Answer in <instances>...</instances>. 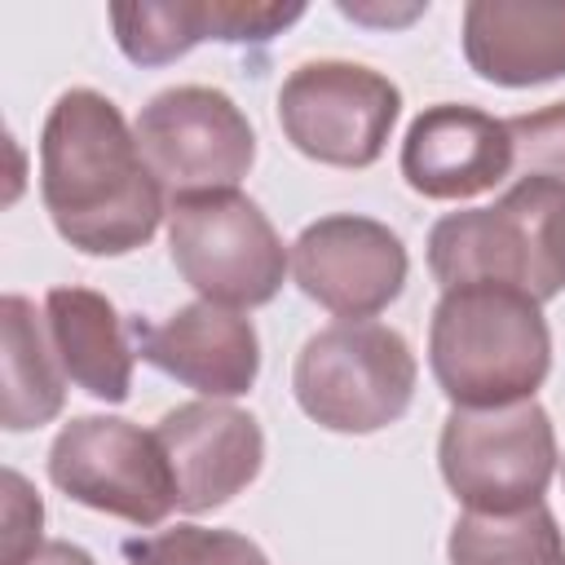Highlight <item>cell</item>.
I'll list each match as a JSON object with an SVG mask.
<instances>
[{"label": "cell", "mask_w": 565, "mask_h": 565, "mask_svg": "<svg viewBox=\"0 0 565 565\" xmlns=\"http://www.w3.org/2000/svg\"><path fill=\"white\" fill-rule=\"evenodd\" d=\"M565 216V181H512L494 207L446 212L428 230V269L446 287L508 282L547 305L561 291L556 225Z\"/></svg>", "instance_id": "obj_3"}, {"label": "cell", "mask_w": 565, "mask_h": 565, "mask_svg": "<svg viewBox=\"0 0 565 565\" xmlns=\"http://www.w3.org/2000/svg\"><path fill=\"white\" fill-rule=\"evenodd\" d=\"M128 565H269V556L238 530L172 525L150 539L124 543Z\"/></svg>", "instance_id": "obj_19"}, {"label": "cell", "mask_w": 565, "mask_h": 565, "mask_svg": "<svg viewBox=\"0 0 565 565\" xmlns=\"http://www.w3.org/2000/svg\"><path fill=\"white\" fill-rule=\"evenodd\" d=\"M168 252L199 300L225 309L269 305L291 269L278 230L243 190L181 194L168 203Z\"/></svg>", "instance_id": "obj_5"}, {"label": "cell", "mask_w": 565, "mask_h": 565, "mask_svg": "<svg viewBox=\"0 0 565 565\" xmlns=\"http://www.w3.org/2000/svg\"><path fill=\"white\" fill-rule=\"evenodd\" d=\"M428 366L455 411L530 402L552 371L543 305L508 282L446 287L428 322Z\"/></svg>", "instance_id": "obj_2"}, {"label": "cell", "mask_w": 565, "mask_h": 565, "mask_svg": "<svg viewBox=\"0 0 565 565\" xmlns=\"http://www.w3.org/2000/svg\"><path fill=\"white\" fill-rule=\"evenodd\" d=\"M22 565H97L79 543H66V539H49L35 556H26Z\"/></svg>", "instance_id": "obj_23"}, {"label": "cell", "mask_w": 565, "mask_h": 565, "mask_svg": "<svg viewBox=\"0 0 565 565\" xmlns=\"http://www.w3.org/2000/svg\"><path fill=\"white\" fill-rule=\"evenodd\" d=\"M137 146L159 185L181 194L238 190L256 163V132L230 93L207 84H177L154 93L137 115Z\"/></svg>", "instance_id": "obj_9"}, {"label": "cell", "mask_w": 565, "mask_h": 565, "mask_svg": "<svg viewBox=\"0 0 565 565\" xmlns=\"http://www.w3.org/2000/svg\"><path fill=\"white\" fill-rule=\"evenodd\" d=\"M437 463L468 512H521L543 503L556 472V428L534 397L494 411H450Z\"/></svg>", "instance_id": "obj_6"}, {"label": "cell", "mask_w": 565, "mask_h": 565, "mask_svg": "<svg viewBox=\"0 0 565 565\" xmlns=\"http://www.w3.org/2000/svg\"><path fill=\"white\" fill-rule=\"evenodd\" d=\"M512 137V181H565V102L503 119Z\"/></svg>", "instance_id": "obj_20"}, {"label": "cell", "mask_w": 565, "mask_h": 565, "mask_svg": "<svg viewBox=\"0 0 565 565\" xmlns=\"http://www.w3.org/2000/svg\"><path fill=\"white\" fill-rule=\"evenodd\" d=\"M556 274H561V287H565V216L556 225Z\"/></svg>", "instance_id": "obj_25"}, {"label": "cell", "mask_w": 565, "mask_h": 565, "mask_svg": "<svg viewBox=\"0 0 565 565\" xmlns=\"http://www.w3.org/2000/svg\"><path fill=\"white\" fill-rule=\"evenodd\" d=\"M450 565H565L556 516L534 503L521 512H463L446 539Z\"/></svg>", "instance_id": "obj_17"}, {"label": "cell", "mask_w": 565, "mask_h": 565, "mask_svg": "<svg viewBox=\"0 0 565 565\" xmlns=\"http://www.w3.org/2000/svg\"><path fill=\"white\" fill-rule=\"evenodd\" d=\"M402 115V88L362 62H305L278 88L282 137L313 163L371 168Z\"/></svg>", "instance_id": "obj_7"}, {"label": "cell", "mask_w": 565, "mask_h": 565, "mask_svg": "<svg viewBox=\"0 0 565 565\" xmlns=\"http://www.w3.org/2000/svg\"><path fill=\"white\" fill-rule=\"evenodd\" d=\"M463 57L499 88H534L565 75V0H472Z\"/></svg>", "instance_id": "obj_14"}, {"label": "cell", "mask_w": 565, "mask_h": 565, "mask_svg": "<svg viewBox=\"0 0 565 565\" xmlns=\"http://www.w3.org/2000/svg\"><path fill=\"white\" fill-rule=\"evenodd\" d=\"M561 481H565V463H561Z\"/></svg>", "instance_id": "obj_26"}, {"label": "cell", "mask_w": 565, "mask_h": 565, "mask_svg": "<svg viewBox=\"0 0 565 565\" xmlns=\"http://www.w3.org/2000/svg\"><path fill=\"white\" fill-rule=\"evenodd\" d=\"M115 44L132 66H168L194 44L212 40V0H159V4H115Z\"/></svg>", "instance_id": "obj_18"}, {"label": "cell", "mask_w": 565, "mask_h": 565, "mask_svg": "<svg viewBox=\"0 0 565 565\" xmlns=\"http://www.w3.org/2000/svg\"><path fill=\"white\" fill-rule=\"evenodd\" d=\"M415 353L384 322H331L305 340L291 366L300 411L327 433H380L411 411Z\"/></svg>", "instance_id": "obj_4"}, {"label": "cell", "mask_w": 565, "mask_h": 565, "mask_svg": "<svg viewBox=\"0 0 565 565\" xmlns=\"http://www.w3.org/2000/svg\"><path fill=\"white\" fill-rule=\"evenodd\" d=\"M44 322L53 353L71 384L88 397L119 406L132 388V358L119 309L93 287H53L44 296Z\"/></svg>", "instance_id": "obj_15"}, {"label": "cell", "mask_w": 565, "mask_h": 565, "mask_svg": "<svg viewBox=\"0 0 565 565\" xmlns=\"http://www.w3.org/2000/svg\"><path fill=\"white\" fill-rule=\"evenodd\" d=\"M406 274V243L375 216L331 212L291 243L296 287L340 322H371L402 296Z\"/></svg>", "instance_id": "obj_10"}, {"label": "cell", "mask_w": 565, "mask_h": 565, "mask_svg": "<svg viewBox=\"0 0 565 565\" xmlns=\"http://www.w3.org/2000/svg\"><path fill=\"white\" fill-rule=\"evenodd\" d=\"M305 18V4H247V0H212V40L225 44H260L291 22Z\"/></svg>", "instance_id": "obj_21"}, {"label": "cell", "mask_w": 565, "mask_h": 565, "mask_svg": "<svg viewBox=\"0 0 565 565\" xmlns=\"http://www.w3.org/2000/svg\"><path fill=\"white\" fill-rule=\"evenodd\" d=\"M0 340H4V358H0L4 362V406H0L4 428L26 433V428L57 419L66 402V371L53 353L44 313L18 291L0 300Z\"/></svg>", "instance_id": "obj_16"}, {"label": "cell", "mask_w": 565, "mask_h": 565, "mask_svg": "<svg viewBox=\"0 0 565 565\" xmlns=\"http://www.w3.org/2000/svg\"><path fill=\"white\" fill-rule=\"evenodd\" d=\"M402 177L415 194L459 203L512 177L508 124L459 102L419 110L402 137Z\"/></svg>", "instance_id": "obj_13"}, {"label": "cell", "mask_w": 565, "mask_h": 565, "mask_svg": "<svg viewBox=\"0 0 565 565\" xmlns=\"http://www.w3.org/2000/svg\"><path fill=\"white\" fill-rule=\"evenodd\" d=\"M428 4H415V9H406V13H393V9H366V4H340V13L344 18H353V22H411V18H419Z\"/></svg>", "instance_id": "obj_24"}, {"label": "cell", "mask_w": 565, "mask_h": 565, "mask_svg": "<svg viewBox=\"0 0 565 565\" xmlns=\"http://www.w3.org/2000/svg\"><path fill=\"white\" fill-rule=\"evenodd\" d=\"M40 525H44L40 494L26 486L22 472L4 468V547H0V565H22L26 556H35L44 547Z\"/></svg>", "instance_id": "obj_22"}, {"label": "cell", "mask_w": 565, "mask_h": 565, "mask_svg": "<svg viewBox=\"0 0 565 565\" xmlns=\"http://www.w3.org/2000/svg\"><path fill=\"white\" fill-rule=\"evenodd\" d=\"M154 433L172 463L181 512H212L230 503L256 481L265 463L260 424L230 402H185L168 411Z\"/></svg>", "instance_id": "obj_12"}, {"label": "cell", "mask_w": 565, "mask_h": 565, "mask_svg": "<svg viewBox=\"0 0 565 565\" xmlns=\"http://www.w3.org/2000/svg\"><path fill=\"white\" fill-rule=\"evenodd\" d=\"M137 358L207 402L243 397L260 375V340L238 309L194 300L159 322H132Z\"/></svg>", "instance_id": "obj_11"}, {"label": "cell", "mask_w": 565, "mask_h": 565, "mask_svg": "<svg viewBox=\"0 0 565 565\" xmlns=\"http://www.w3.org/2000/svg\"><path fill=\"white\" fill-rule=\"evenodd\" d=\"M49 481L66 499L128 525H159L177 508V481L159 433L124 415H79L62 424L49 446Z\"/></svg>", "instance_id": "obj_8"}, {"label": "cell", "mask_w": 565, "mask_h": 565, "mask_svg": "<svg viewBox=\"0 0 565 565\" xmlns=\"http://www.w3.org/2000/svg\"><path fill=\"white\" fill-rule=\"evenodd\" d=\"M40 199L53 230L84 256H128L168 216L124 110L97 88H66L40 132Z\"/></svg>", "instance_id": "obj_1"}]
</instances>
